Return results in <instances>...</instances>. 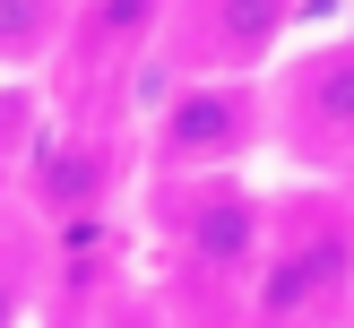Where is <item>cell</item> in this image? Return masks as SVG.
<instances>
[{"label":"cell","mask_w":354,"mask_h":328,"mask_svg":"<svg viewBox=\"0 0 354 328\" xmlns=\"http://www.w3.org/2000/svg\"><path fill=\"white\" fill-rule=\"evenodd\" d=\"M277 138L268 78H173L147 113L138 164L147 182H225Z\"/></svg>","instance_id":"cell-1"},{"label":"cell","mask_w":354,"mask_h":328,"mask_svg":"<svg viewBox=\"0 0 354 328\" xmlns=\"http://www.w3.org/2000/svg\"><path fill=\"white\" fill-rule=\"evenodd\" d=\"M354 311V216L303 190V207L268 224V259L251 276V328H346Z\"/></svg>","instance_id":"cell-2"},{"label":"cell","mask_w":354,"mask_h":328,"mask_svg":"<svg viewBox=\"0 0 354 328\" xmlns=\"http://www.w3.org/2000/svg\"><path fill=\"white\" fill-rule=\"evenodd\" d=\"M156 216H165L173 268L234 285L242 311H251V276H259V259H268L277 207L259 199L242 173H225V182H156Z\"/></svg>","instance_id":"cell-3"},{"label":"cell","mask_w":354,"mask_h":328,"mask_svg":"<svg viewBox=\"0 0 354 328\" xmlns=\"http://www.w3.org/2000/svg\"><path fill=\"white\" fill-rule=\"evenodd\" d=\"M277 147L311 173H346L354 164V26L328 44H303L277 69Z\"/></svg>","instance_id":"cell-4"},{"label":"cell","mask_w":354,"mask_h":328,"mask_svg":"<svg viewBox=\"0 0 354 328\" xmlns=\"http://www.w3.org/2000/svg\"><path fill=\"white\" fill-rule=\"evenodd\" d=\"M303 0H173V78H259L286 52Z\"/></svg>","instance_id":"cell-5"},{"label":"cell","mask_w":354,"mask_h":328,"mask_svg":"<svg viewBox=\"0 0 354 328\" xmlns=\"http://www.w3.org/2000/svg\"><path fill=\"white\" fill-rule=\"evenodd\" d=\"M113 190H121V147L104 130H44V147L17 173V199H35V216L61 224V233L104 224L113 216Z\"/></svg>","instance_id":"cell-6"},{"label":"cell","mask_w":354,"mask_h":328,"mask_svg":"<svg viewBox=\"0 0 354 328\" xmlns=\"http://www.w3.org/2000/svg\"><path fill=\"white\" fill-rule=\"evenodd\" d=\"M173 35V0H78L69 9V44H61V78L95 86V78H130L138 61H156Z\"/></svg>","instance_id":"cell-7"},{"label":"cell","mask_w":354,"mask_h":328,"mask_svg":"<svg viewBox=\"0 0 354 328\" xmlns=\"http://www.w3.org/2000/svg\"><path fill=\"white\" fill-rule=\"evenodd\" d=\"M69 9L78 0H0V78H35L44 61H61Z\"/></svg>","instance_id":"cell-8"},{"label":"cell","mask_w":354,"mask_h":328,"mask_svg":"<svg viewBox=\"0 0 354 328\" xmlns=\"http://www.w3.org/2000/svg\"><path fill=\"white\" fill-rule=\"evenodd\" d=\"M35 311V251L17 224H0V328H26Z\"/></svg>","instance_id":"cell-9"},{"label":"cell","mask_w":354,"mask_h":328,"mask_svg":"<svg viewBox=\"0 0 354 328\" xmlns=\"http://www.w3.org/2000/svg\"><path fill=\"white\" fill-rule=\"evenodd\" d=\"M9 199H17V173L0 164V224H9Z\"/></svg>","instance_id":"cell-10"},{"label":"cell","mask_w":354,"mask_h":328,"mask_svg":"<svg viewBox=\"0 0 354 328\" xmlns=\"http://www.w3.org/2000/svg\"><path fill=\"white\" fill-rule=\"evenodd\" d=\"M346 328H354V311H346Z\"/></svg>","instance_id":"cell-11"}]
</instances>
